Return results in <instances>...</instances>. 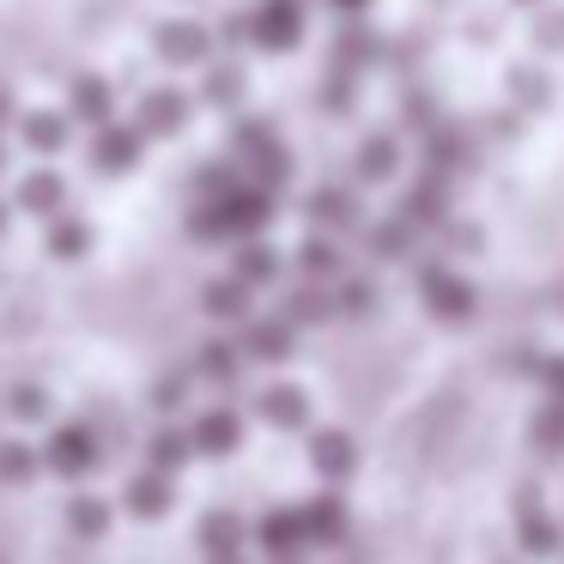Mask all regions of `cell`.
Segmentation results:
<instances>
[{
	"label": "cell",
	"mask_w": 564,
	"mask_h": 564,
	"mask_svg": "<svg viewBox=\"0 0 564 564\" xmlns=\"http://www.w3.org/2000/svg\"><path fill=\"white\" fill-rule=\"evenodd\" d=\"M419 292H425V310L437 322H467L474 316V285H462L455 273H443V268L419 273Z\"/></svg>",
	"instance_id": "cell-1"
},
{
	"label": "cell",
	"mask_w": 564,
	"mask_h": 564,
	"mask_svg": "<svg viewBox=\"0 0 564 564\" xmlns=\"http://www.w3.org/2000/svg\"><path fill=\"white\" fill-rule=\"evenodd\" d=\"M297 37H304L297 0H261L256 7V43L261 50H297Z\"/></svg>",
	"instance_id": "cell-2"
},
{
	"label": "cell",
	"mask_w": 564,
	"mask_h": 564,
	"mask_svg": "<svg viewBox=\"0 0 564 564\" xmlns=\"http://www.w3.org/2000/svg\"><path fill=\"white\" fill-rule=\"evenodd\" d=\"M91 462H98V437H91L86 425H62L50 437V467L62 479H79V474H91Z\"/></svg>",
	"instance_id": "cell-3"
},
{
	"label": "cell",
	"mask_w": 564,
	"mask_h": 564,
	"mask_svg": "<svg viewBox=\"0 0 564 564\" xmlns=\"http://www.w3.org/2000/svg\"><path fill=\"white\" fill-rule=\"evenodd\" d=\"M310 462H316L322 479H352V467H358L352 437H346V431H316V437H310Z\"/></svg>",
	"instance_id": "cell-4"
},
{
	"label": "cell",
	"mask_w": 564,
	"mask_h": 564,
	"mask_svg": "<svg viewBox=\"0 0 564 564\" xmlns=\"http://www.w3.org/2000/svg\"><path fill=\"white\" fill-rule=\"evenodd\" d=\"M171 503H176V486H171V474H159V467H152V474L128 479V510H134V516H147V522H159V516L171 510Z\"/></svg>",
	"instance_id": "cell-5"
},
{
	"label": "cell",
	"mask_w": 564,
	"mask_h": 564,
	"mask_svg": "<svg viewBox=\"0 0 564 564\" xmlns=\"http://www.w3.org/2000/svg\"><path fill=\"white\" fill-rule=\"evenodd\" d=\"M256 534H261V546H268L273 558H292V552L304 546V510H268Z\"/></svg>",
	"instance_id": "cell-6"
},
{
	"label": "cell",
	"mask_w": 564,
	"mask_h": 564,
	"mask_svg": "<svg viewBox=\"0 0 564 564\" xmlns=\"http://www.w3.org/2000/svg\"><path fill=\"white\" fill-rule=\"evenodd\" d=\"M304 540L340 546V540H346V503H340V498H316V503H304Z\"/></svg>",
	"instance_id": "cell-7"
},
{
	"label": "cell",
	"mask_w": 564,
	"mask_h": 564,
	"mask_svg": "<svg viewBox=\"0 0 564 564\" xmlns=\"http://www.w3.org/2000/svg\"><path fill=\"white\" fill-rule=\"evenodd\" d=\"M183 116H188L183 91H152V98L140 104V128H147V134H176V128H183Z\"/></svg>",
	"instance_id": "cell-8"
},
{
	"label": "cell",
	"mask_w": 564,
	"mask_h": 564,
	"mask_svg": "<svg viewBox=\"0 0 564 564\" xmlns=\"http://www.w3.org/2000/svg\"><path fill=\"white\" fill-rule=\"evenodd\" d=\"M261 419H268V425H280V431H304V419H310V401L297 389H268L261 394Z\"/></svg>",
	"instance_id": "cell-9"
},
{
	"label": "cell",
	"mask_w": 564,
	"mask_h": 564,
	"mask_svg": "<svg viewBox=\"0 0 564 564\" xmlns=\"http://www.w3.org/2000/svg\"><path fill=\"white\" fill-rule=\"evenodd\" d=\"M237 437H243L237 413H200V425H195V449L200 455H231Z\"/></svg>",
	"instance_id": "cell-10"
},
{
	"label": "cell",
	"mask_w": 564,
	"mask_h": 564,
	"mask_svg": "<svg viewBox=\"0 0 564 564\" xmlns=\"http://www.w3.org/2000/svg\"><path fill=\"white\" fill-rule=\"evenodd\" d=\"M134 159H140V134H128V128H104V140H98V171H104V176H122V171H134Z\"/></svg>",
	"instance_id": "cell-11"
},
{
	"label": "cell",
	"mask_w": 564,
	"mask_h": 564,
	"mask_svg": "<svg viewBox=\"0 0 564 564\" xmlns=\"http://www.w3.org/2000/svg\"><path fill=\"white\" fill-rule=\"evenodd\" d=\"M243 352L261 358V365H280V358L292 352V328H285V322H256V328L243 334Z\"/></svg>",
	"instance_id": "cell-12"
},
{
	"label": "cell",
	"mask_w": 564,
	"mask_h": 564,
	"mask_svg": "<svg viewBox=\"0 0 564 564\" xmlns=\"http://www.w3.org/2000/svg\"><path fill=\"white\" fill-rule=\"evenodd\" d=\"M159 50H164V62L195 67L200 55H207V37H200L195 25H183V19H176V25H164V31H159Z\"/></svg>",
	"instance_id": "cell-13"
},
{
	"label": "cell",
	"mask_w": 564,
	"mask_h": 564,
	"mask_svg": "<svg viewBox=\"0 0 564 564\" xmlns=\"http://www.w3.org/2000/svg\"><path fill=\"white\" fill-rule=\"evenodd\" d=\"M237 540H243V522H237L231 510H207V516H200V546H207V552H237Z\"/></svg>",
	"instance_id": "cell-14"
},
{
	"label": "cell",
	"mask_w": 564,
	"mask_h": 564,
	"mask_svg": "<svg viewBox=\"0 0 564 564\" xmlns=\"http://www.w3.org/2000/svg\"><path fill=\"white\" fill-rule=\"evenodd\" d=\"M310 219H316V225H352L358 207H352L346 188H316V195H310Z\"/></svg>",
	"instance_id": "cell-15"
},
{
	"label": "cell",
	"mask_w": 564,
	"mask_h": 564,
	"mask_svg": "<svg viewBox=\"0 0 564 564\" xmlns=\"http://www.w3.org/2000/svg\"><path fill=\"white\" fill-rule=\"evenodd\" d=\"M237 280H243V285H268V280H280V256H273L268 243H249L243 256H237Z\"/></svg>",
	"instance_id": "cell-16"
},
{
	"label": "cell",
	"mask_w": 564,
	"mask_h": 564,
	"mask_svg": "<svg viewBox=\"0 0 564 564\" xmlns=\"http://www.w3.org/2000/svg\"><path fill=\"white\" fill-rule=\"evenodd\" d=\"M243 304H249V285H243V280H219V285H207V316L237 322V316H243Z\"/></svg>",
	"instance_id": "cell-17"
},
{
	"label": "cell",
	"mask_w": 564,
	"mask_h": 564,
	"mask_svg": "<svg viewBox=\"0 0 564 564\" xmlns=\"http://www.w3.org/2000/svg\"><path fill=\"white\" fill-rule=\"evenodd\" d=\"M297 268H304L310 280H328V273H340V249H334L328 237H310V243L297 249Z\"/></svg>",
	"instance_id": "cell-18"
},
{
	"label": "cell",
	"mask_w": 564,
	"mask_h": 564,
	"mask_svg": "<svg viewBox=\"0 0 564 564\" xmlns=\"http://www.w3.org/2000/svg\"><path fill=\"white\" fill-rule=\"evenodd\" d=\"M74 110H79V122L110 128V91H104L98 79H79V86H74Z\"/></svg>",
	"instance_id": "cell-19"
},
{
	"label": "cell",
	"mask_w": 564,
	"mask_h": 564,
	"mask_svg": "<svg viewBox=\"0 0 564 564\" xmlns=\"http://www.w3.org/2000/svg\"><path fill=\"white\" fill-rule=\"evenodd\" d=\"M31 474H37V449L31 443H0V479L7 486H25Z\"/></svg>",
	"instance_id": "cell-20"
},
{
	"label": "cell",
	"mask_w": 564,
	"mask_h": 564,
	"mask_svg": "<svg viewBox=\"0 0 564 564\" xmlns=\"http://www.w3.org/2000/svg\"><path fill=\"white\" fill-rule=\"evenodd\" d=\"M19 200H25L31 213H62V176H50V171H37L25 188H19Z\"/></svg>",
	"instance_id": "cell-21"
},
{
	"label": "cell",
	"mask_w": 564,
	"mask_h": 564,
	"mask_svg": "<svg viewBox=\"0 0 564 564\" xmlns=\"http://www.w3.org/2000/svg\"><path fill=\"white\" fill-rule=\"evenodd\" d=\"M188 455H195V437H176V431H159V437H152V467H159V474H176Z\"/></svg>",
	"instance_id": "cell-22"
},
{
	"label": "cell",
	"mask_w": 564,
	"mask_h": 564,
	"mask_svg": "<svg viewBox=\"0 0 564 564\" xmlns=\"http://www.w3.org/2000/svg\"><path fill=\"white\" fill-rule=\"evenodd\" d=\"M394 171V140H365V147H358V176H365V183H382V176Z\"/></svg>",
	"instance_id": "cell-23"
},
{
	"label": "cell",
	"mask_w": 564,
	"mask_h": 564,
	"mask_svg": "<svg viewBox=\"0 0 564 564\" xmlns=\"http://www.w3.org/2000/svg\"><path fill=\"white\" fill-rule=\"evenodd\" d=\"M86 249H91V231H86L79 219H62V225L50 231V256H62V261H79Z\"/></svg>",
	"instance_id": "cell-24"
},
{
	"label": "cell",
	"mask_w": 564,
	"mask_h": 564,
	"mask_svg": "<svg viewBox=\"0 0 564 564\" xmlns=\"http://www.w3.org/2000/svg\"><path fill=\"white\" fill-rule=\"evenodd\" d=\"M67 522H74V534H104V528H110V510H104L98 498H74L67 503Z\"/></svg>",
	"instance_id": "cell-25"
},
{
	"label": "cell",
	"mask_w": 564,
	"mask_h": 564,
	"mask_svg": "<svg viewBox=\"0 0 564 564\" xmlns=\"http://www.w3.org/2000/svg\"><path fill=\"white\" fill-rule=\"evenodd\" d=\"M522 546L528 552H558V534H552V522L534 510V503H528V516H522Z\"/></svg>",
	"instance_id": "cell-26"
},
{
	"label": "cell",
	"mask_w": 564,
	"mask_h": 564,
	"mask_svg": "<svg viewBox=\"0 0 564 564\" xmlns=\"http://www.w3.org/2000/svg\"><path fill=\"white\" fill-rule=\"evenodd\" d=\"M62 134H67V128H62V116H50V110H43V116H31V122H25V140H31L37 152H55V147H62Z\"/></svg>",
	"instance_id": "cell-27"
},
{
	"label": "cell",
	"mask_w": 564,
	"mask_h": 564,
	"mask_svg": "<svg viewBox=\"0 0 564 564\" xmlns=\"http://www.w3.org/2000/svg\"><path fill=\"white\" fill-rule=\"evenodd\" d=\"M200 377H207V382H231V377H237V352L213 340L207 352H200Z\"/></svg>",
	"instance_id": "cell-28"
},
{
	"label": "cell",
	"mask_w": 564,
	"mask_h": 564,
	"mask_svg": "<svg viewBox=\"0 0 564 564\" xmlns=\"http://www.w3.org/2000/svg\"><path fill=\"white\" fill-rule=\"evenodd\" d=\"M534 443H540V449H564V401L546 406V413L534 419Z\"/></svg>",
	"instance_id": "cell-29"
},
{
	"label": "cell",
	"mask_w": 564,
	"mask_h": 564,
	"mask_svg": "<svg viewBox=\"0 0 564 564\" xmlns=\"http://www.w3.org/2000/svg\"><path fill=\"white\" fill-rule=\"evenodd\" d=\"M406 219H443V188L437 183L413 188V195H406Z\"/></svg>",
	"instance_id": "cell-30"
},
{
	"label": "cell",
	"mask_w": 564,
	"mask_h": 564,
	"mask_svg": "<svg viewBox=\"0 0 564 564\" xmlns=\"http://www.w3.org/2000/svg\"><path fill=\"white\" fill-rule=\"evenodd\" d=\"M340 310H346V316H370V310H377V285H365V280H346V292H340Z\"/></svg>",
	"instance_id": "cell-31"
},
{
	"label": "cell",
	"mask_w": 564,
	"mask_h": 564,
	"mask_svg": "<svg viewBox=\"0 0 564 564\" xmlns=\"http://www.w3.org/2000/svg\"><path fill=\"white\" fill-rule=\"evenodd\" d=\"M13 413H19V419H43V413H50L43 389H13Z\"/></svg>",
	"instance_id": "cell-32"
},
{
	"label": "cell",
	"mask_w": 564,
	"mask_h": 564,
	"mask_svg": "<svg viewBox=\"0 0 564 564\" xmlns=\"http://www.w3.org/2000/svg\"><path fill=\"white\" fill-rule=\"evenodd\" d=\"M322 316H328V304H322L316 292H297L292 297V322H322Z\"/></svg>",
	"instance_id": "cell-33"
},
{
	"label": "cell",
	"mask_w": 564,
	"mask_h": 564,
	"mask_svg": "<svg viewBox=\"0 0 564 564\" xmlns=\"http://www.w3.org/2000/svg\"><path fill=\"white\" fill-rule=\"evenodd\" d=\"M183 394H188L183 377H164V382H159V406H164V413H171V406H183Z\"/></svg>",
	"instance_id": "cell-34"
},
{
	"label": "cell",
	"mask_w": 564,
	"mask_h": 564,
	"mask_svg": "<svg viewBox=\"0 0 564 564\" xmlns=\"http://www.w3.org/2000/svg\"><path fill=\"white\" fill-rule=\"evenodd\" d=\"M207 91L225 104V98H237V91H243V79H237V74H213V86H207Z\"/></svg>",
	"instance_id": "cell-35"
},
{
	"label": "cell",
	"mask_w": 564,
	"mask_h": 564,
	"mask_svg": "<svg viewBox=\"0 0 564 564\" xmlns=\"http://www.w3.org/2000/svg\"><path fill=\"white\" fill-rule=\"evenodd\" d=\"M546 382H552V394L564 401V358H558V365H546Z\"/></svg>",
	"instance_id": "cell-36"
},
{
	"label": "cell",
	"mask_w": 564,
	"mask_h": 564,
	"mask_svg": "<svg viewBox=\"0 0 564 564\" xmlns=\"http://www.w3.org/2000/svg\"><path fill=\"white\" fill-rule=\"evenodd\" d=\"M334 7H340V13H358V7H370V0H334Z\"/></svg>",
	"instance_id": "cell-37"
},
{
	"label": "cell",
	"mask_w": 564,
	"mask_h": 564,
	"mask_svg": "<svg viewBox=\"0 0 564 564\" xmlns=\"http://www.w3.org/2000/svg\"><path fill=\"white\" fill-rule=\"evenodd\" d=\"M213 564H237V552H225V558H213Z\"/></svg>",
	"instance_id": "cell-38"
},
{
	"label": "cell",
	"mask_w": 564,
	"mask_h": 564,
	"mask_svg": "<svg viewBox=\"0 0 564 564\" xmlns=\"http://www.w3.org/2000/svg\"><path fill=\"white\" fill-rule=\"evenodd\" d=\"M280 564H297V558H280Z\"/></svg>",
	"instance_id": "cell-39"
}]
</instances>
